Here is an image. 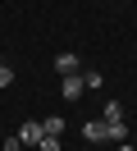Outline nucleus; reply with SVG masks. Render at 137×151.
I'll list each match as a JSON object with an SVG mask.
<instances>
[{"instance_id":"nucleus-1","label":"nucleus","mask_w":137,"mask_h":151,"mask_svg":"<svg viewBox=\"0 0 137 151\" xmlns=\"http://www.w3.org/2000/svg\"><path fill=\"white\" fill-rule=\"evenodd\" d=\"M78 69H82V60L73 55V50H60V55H55V73L69 78V73H78Z\"/></svg>"},{"instance_id":"nucleus-2","label":"nucleus","mask_w":137,"mask_h":151,"mask_svg":"<svg viewBox=\"0 0 137 151\" xmlns=\"http://www.w3.org/2000/svg\"><path fill=\"white\" fill-rule=\"evenodd\" d=\"M82 87H87V83H82V73H69L60 92H64V101H78V96H82Z\"/></svg>"},{"instance_id":"nucleus-3","label":"nucleus","mask_w":137,"mask_h":151,"mask_svg":"<svg viewBox=\"0 0 137 151\" xmlns=\"http://www.w3.org/2000/svg\"><path fill=\"white\" fill-rule=\"evenodd\" d=\"M82 137L100 147V142H105V119H87V124H82Z\"/></svg>"},{"instance_id":"nucleus-4","label":"nucleus","mask_w":137,"mask_h":151,"mask_svg":"<svg viewBox=\"0 0 137 151\" xmlns=\"http://www.w3.org/2000/svg\"><path fill=\"white\" fill-rule=\"evenodd\" d=\"M128 137V124L123 119H105V142H123Z\"/></svg>"},{"instance_id":"nucleus-5","label":"nucleus","mask_w":137,"mask_h":151,"mask_svg":"<svg viewBox=\"0 0 137 151\" xmlns=\"http://www.w3.org/2000/svg\"><path fill=\"white\" fill-rule=\"evenodd\" d=\"M18 142H23V147H37V142H41V124H23V128H18Z\"/></svg>"},{"instance_id":"nucleus-6","label":"nucleus","mask_w":137,"mask_h":151,"mask_svg":"<svg viewBox=\"0 0 137 151\" xmlns=\"http://www.w3.org/2000/svg\"><path fill=\"white\" fill-rule=\"evenodd\" d=\"M41 133H46V137H60V133H64V114H46Z\"/></svg>"},{"instance_id":"nucleus-7","label":"nucleus","mask_w":137,"mask_h":151,"mask_svg":"<svg viewBox=\"0 0 137 151\" xmlns=\"http://www.w3.org/2000/svg\"><path fill=\"white\" fill-rule=\"evenodd\" d=\"M100 119H123V105H119V101H105V105H100Z\"/></svg>"},{"instance_id":"nucleus-8","label":"nucleus","mask_w":137,"mask_h":151,"mask_svg":"<svg viewBox=\"0 0 137 151\" xmlns=\"http://www.w3.org/2000/svg\"><path fill=\"white\" fill-rule=\"evenodd\" d=\"M37 151H64V147H60V137H46V133H41V142H37Z\"/></svg>"},{"instance_id":"nucleus-9","label":"nucleus","mask_w":137,"mask_h":151,"mask_svg":"<svg viewBox=\"0 0 137 151\" xmlns=\"http://www.w3.org/2000/svg\"><path fill=\"white\" fill-rule=\"evenodd\" d=\"M9 83H14V69H9V64H0V92H5Z\"/></svg>"},{"instance_id":"nucleus-10","label":"nucleus","mask_w":137,"mask_h":151,"mask_svg":"<svg viewBox=\"0 0 137 151\" xmlns=\"http://www.w3.org/2000/svg\"><path fill=\"white\" fill-rule=\"evenodd\" d=\"M0 151H23V142H18V133H14V137H5V147H0Z\"/></svg>"},{"instance_id":"nucleus-11","label":"nucleus","mask_w":137,"mask_h":151,"mask_svg":"<svg viewBox=\"0 0 137 151\" xmlns=\"http://www.w3.org/2000/svg\"><path fill=\"white\" fill-rule=\"evenodd\" d=\"M114 151H137V147H123V142H119V147H114Z\"/></svg>"},{"instance_id":"nucleus-12","label":"nucleus","mask_w":137,"mask_h":151,"mask_svg":"<svg viewBox=\"0 0 137 151\" xmlns=\"http://www.w3.org/2000/svg\"><path fill=\"white\" fill-rule=\"evenodd\" d=\"M100 151H114V147H100Z\"/></svg>"}]
</instances>
